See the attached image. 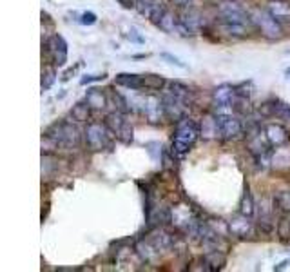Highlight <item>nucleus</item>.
Returning <instances> with one entry per match:
<instances>
[{"label":"nucleus","instance_id":"0eeeda50","mask_svg":"<svg viewBox=\"0 0 290 272\" xmlns=\"http://www.w3.org/2000/svg\"><path fill=\"white\" fill-rule=\"evenodd\" d=\"M214 105H216V113H232L236 100H238V93H236V85H229L223 84L219 87L214 89L213 93Z\"/></svg>","mask_w":290,"mask_h":272},{"label":"nucleus","instance_id":"bb28decb","mask_svg":"<svg viewBox=\"0 0 290 272\" xmlns=\"http://www.w3.org/2000/svg\"><path fill=\"white\" fill-rule=\"evenodd\" d=\"M274 116L283 122H290V104L277 98L274 104Z\"/></svg>","mask_w":290,"mask_h":272},{"label":"nucleus","instance_id":"a211bd4d","mask_svg":"<svg viewBox=\"0 0 290 272\" xmlns=\"http://www.w3.org/2000/svg\"><path fill=\"white\" fill-rule=\"evenodd\" d=\"M85 102L91 105V109L102 111V109H105V105H107V96H105V93L100 91L98 87H91V89H87Z\"/></svg>","mask_w":290,"mask_h":272},{"label":"nucleus","instance_id":"f8f14e48","mask_svg":"<svg viewBox=\"0 0 290 272\" xmlns=\"http://www.w3.org/2000/svg\"><path fill=\"white\" fill-rule=\"evenodd\" d=\"M143 111L147 114V118L153 124H158L160 116H165L163 114V104H161V98L158 96H147L143 100Z\"/></svg>","mask_w":290,"mask_h":272},{"label":"nucleus","instance_id":"cd10ccee","mask_svg":"<svg viewBox=\"0 0 290 272\" xmlns=\"http://www.w3.org/2000/svg\"><path fill=\"white\" fill-rule=\"evenodd\" d=\"M116 138L120 140L122 144H125V146L133 144V140H135V129H133V124H131L129 120H127V124L122 127V131L118 133V136H116Z\"/></svg>","mask_w":290,"mask_h":272},{"label":"nucleus","instance_id":"72a5a7b5","mask_svg":"<svg viewBox=\"0 0 290 272\" xmlns=\"http://www.w3.org/2000/svg\"><path fill=\"white\" fill-rule=\"evenodd\" d=\"M82 65H84V62H78L77 65H75V67H69V69H67V71L64 73V76H62V80H64V82H67V80H69V78H71V76L75 75V73H77L78 67H82Z\"/></svg>","mask_w":290,"mask_h":272},{"label":"nucleus","instance_id":"dca6fc26","mask_svg":"<svg viewBox=\"0 0 290 272\" xmlns=\"http://www.w3.org/2000/svg\"><path fill=\"white\" fill-rule=\"evenodd\" d=\"M180 19H181V22L187 25V27L193 33H198V31H201V29L205 27L203 17H201L198 11H194V9H187V11H183L180 15Z\"/></svg>","mask_w":290,"mask_h":272},{"label":"nucleus","instance_id":"c85d7f7f","mask_svg":"<svg viewBox=\"0 0 290 272\" xmlns=\"http://www.w3.org/2000/svg\"><path fill=\"white\" fill-rule=\"evenodd\" d=\"M160 0H136V4H135V9L140 15H151V11H153V7L158 4Z\"/></svg>","mask_w":290,"mask_h":272},{"label":"nucleus","instance_id":"4468645a","mask_svg":"<svg viewBox=\"0 0 290 272\" xmlns=\"http://www.w3.org/2000/svg\"><path fill=\"white\" fill-rule=\"evenodd\" d=\"M115 84L116 85H122L125 89H131V91L143 89L142 75H136V73H120V75L115 76Z\"/></svg>","mask_w":290,"mask_h":272},{"label":"nucleus","instance_id":"f3484780","mask_svg":"<svg viewBox=\"0 0 290 272\" xmlns=\"http://www.w3.org/2000/svg\"><path fill=\"white\" fill-rule=\"evenodd\" d=\"M125 124H127V116H125V113L118 111V109L105 116V126L109 127V131L113 133V136H118V133L122 131V127L125 126Z\"/></svg>","mask_w":290,"mask_h":272},{"label":"nucleus","instance_id":"2f4dec72","mask_svg":"<svg viewBox=\"0 0 290 272\" xmlns=\"http://www.w3.org/2000/svg\"><path fill=\"white\" fill-rule=\"evenodd\" d=\"M105 73L103 75H85L82 80H80V84L82 85H87V84H93V82H100V80H105Z\"/></svg>","mask_w":290,"mask_h":272},{"label":"nucleus","instance_id":"423d86ee","mask_svg":"<svg viewBox=\"0 0 290 272\" xmlns=\"http://www.w3.org/2000/svg\"><path fill=\"white\" fill-rule=\"evenodd\" d=\"M216 124H218V136L221 140H236L243 133V122L232 113H216Z\"/></svg>","mask_w":290,"mask_h":272},{"label":"nucleus","instance_id":"20e7f679","mask_svg":"<svg viewBox=\"0 0 290 272\" xmlns=\"http://www.w3.org/2000/svg\"><path fill=\"white\" fill-rule=\"evenodd\" d=\"M85 144L91 151H103V149H111L113 147V140H111V131L105 124L100 122H93L85 127Z\"/></svg>","mask_w":290,"mask_h":272},{"label":"nucleus","instance_id":"c756f323","mask_svg":"<svg viewBox=\"0 0 290 272\" xmlns=\"http://www.w3.org/2000/svg\"><path fill=\"white\" fill-rule=\"evenodd\" d=\"M78 22L82 25H95L98 22V17L97 13L93 11H84L82 15H80V19H78Z\"/></svg>","mask_w":290,"mask_h":272},{"label":"nucleus","instance_id":"a878e982","mask_svg":"<svg viewBox=\"0 0 290 272\" xmlns=\"http://www.w3.org/2000/svg\"><path fill=\"white\" fill-rule=\"evenodd\" d=\"M57 82V69L53 65H47L44 71H42V91H47V89L53 87V84Z\"/></svg>","mask_w":290,"mask_h":272},{"label":"nucleus","instance_id":"473e14b6","mask_svg":"<svg viewBox=\"0 0 290 272\" xmlns=\"http://www.w3.org/2000/svg\"><path fill=\"white\" fill-rule=\"evenodd\" d=\"M127 38H129L131 42H136V44H143V42H145V38L140 37V35H138V31H136L135 27H133V29H131V31H129V35H127Z\"/></svg>","mask_w":290,"mask_h":272},{"label":"nucleus","instance_id":"f704fd0d","mask_svg":"<svg viewBox=\"0 0 290 272\" xmlns=\"http://www.w3.org/2000/svg\"><path fill=\"white\" fill-rule=\"evenodd\" d=\"M171 2H173L174 6H178V7H187L189 4L193 2V0H171Z\"/></svg>","mask_w":290,"mask_h":272},{"label":"nucleus","instance_id":"1a4fd4ad","mask_svg":"<svg viewBox=\"0 0 290 272\" xmlns=\"http://www.w3.org/2000/svg\"><path fill=\"white\" fill-rule=\"evenodd\" d=\"M161 104H163V114H165V118L174 122V124H178L180 120H183L189 107H191L185 102H181L180 98L173 96L171 93H163V95H161Z\"/></svg>","mask_w":290,"mask_h":272},{"label":"nucleus","instance_id":"4c0bfd02","mask_svg":"<svg viewBox=\"0 0 290 272\" xmlns=\"http://www.w3.org/2000/svg\"><path fill=\"white\" fill-rule=\"evenodd\" d=\"M285 75H287V76L290 78V67H287V69H285Z\"/></svg>","mask_w":290,"mask_h":272},{"label":"nucleus","instance_id":"4be33fe9","mask_svg":"<svg viewBox=\"0 0 290 272\" xmlns=\"http://www.w3.org/2000/svg\"><path fill=\"white\" fill-rule=\"evenodd\" d=\"M71 118L75 122H87L91 118V105L87 102H78L71 109Z\"/></svg>","mask_w":290,"mask_h":272},{"label":"nucleus","instance_id":"c9c22d12","mask_svg":"<svg viewBox=\"0 0 290 272\" xmlns=\"http://www.w3.org/2000/svg\"><path fill=\"white\" fill-rule=\"evenodd\" d=\"M118 2H120L125 9H131V7H135V4H136V0H118Z\"/></svg>","mask_w":290,"mask_h":272},{"label":"nucleus","instance_id":"7ed1b4c3","mask_svg":"<svg viewBox=\"0 0 290 272\" xmlns=\"http://www.w3.org/2000/svg\"><path fill=\"white\" fill-rule=\"evenodd\" d=\"M252 22L258 25L259 33L269 40H281L285 37V29L281 22L269 13V9H258L252 15Z\"/></svg>","mask_w":290,"mask_h":272},{"label":"nucleus","instance_id":"5701e85b","mask_svg":"<svg viewBox=\"0 0 290 272\" xmlns=\"http://www.w3.org/2000/svg\"><path fill=\"white\" fill-rule=\"evenodd\" d=\"M274 205L276 210L281 214H290V190H281L274 196Z\"/></svg>","mask_w":290,"mask_h":272},{"label":"nucleus","instance_id":"f257e3e1","mask_svg":"<svg viewBox=\"0 0 290 272\" xmlns=\"http://www.w3.org/2000/svg\"><path fill=\"white\" fill-rule=\"evenodd\" d=\"M201 136V126L193 118H183L176 124V131H174L173 138V152L176 156H185L194 144L198 142Z\"/></svg>","mask_w":290,"mask_h":272},{"label":"nucleus","instance_id":"2eb2a0df","mask_svg":"<svg viewBox=\"0 0 290 272\" xmlns=\"http://www.w3.org/2000/svg\"><path fill=\"white\" fill-rule=\"evenodd\" d=\"M167 93H171L173 96H176V98H180L181 102H185L187 105H191L193 104V91H191V87L189 85H185V84L178 82V80H173V82L167 84Z\"/></svg>","mask_w":290,"mask_h":272},{"label":"nucleus","instance_id":"39448f33","mask_svg":"<svg viewBox=\"0 0 290 272\" xmlns=\"http://www.w3.org/2000/svg\"><path fill=\"white\" fill-rule=\"evenodd\" d=\"M218 15L219 20H225V22H234V24H243V25H251L252 17L247 13V9L243 6H239L238 2L234 0H223L218 4Z\"/></svg>","mask_w":290,"mask_h":272},{"label":"nucleus","instance_id":"9b49d317","mask_svg":"<svg viewBox=\"0 0 290 272\" xmlns=\"http://www.w3.org/2000/svg\"><path fill=\"white\" fill-rule=\"evenodd\" d=\"M218 31L227 38H245L249 37V25L243 24H234V22H225L219 20L218 22Z\"/></svg>","mask_w":290,"mask_h":272},{"label":"nucleus","instance_id":"ddd939ff","mask_svg":"<svg viewBox=\"0 0 290 272\" xmlns=\"http://www.w3.org/2000/svg\"><path fill=\"white\" fill-rule=\"evenodd\" d=\"M229 225H231V232L234 236H238V238H249V236H252V232H254L252 222L249 216L239 214L238 218H234Z\"/></svg>","mask_w":290,"mask_h":272},{"label":"nucleus","instance_id":"e433bc0d","mask_svg":"<svg viewBox=\"0 0 290 272\" xmlns=\"http://www.w3.org/2000/svg\"><path fill=\"white\" fill-rule=\"evenodd\" d=\"M289 263H290V260H283L281 263H279V265L274 267V271H283V269H287V267H289Z\"/></svg>","mask_w":290,"mask_h":272},{"label":"nucleus","instance_id":"9d476101","mask_svg":"<svg viewBox=\"0 0 290 272\" xmlns=\"http://www.w3.org/2000/svg\"><path fill=\"white\" fill-rule=\"evenodd\" d=\"M263 131H265L267 140H269V144H271L272 147L285 146L290 138L287 127H283L281 124H267V126L263 127Z\"/></svg>","mask_w":290,"mask_h":272},{"label":"nucleus","instance_id":"aec40b11","mask_svg":"<svg viewBox=\"0 0 290 272\" xmlns=\"http://www.w3.org/2000/svg\"><path fill=\"white\" fill-rule=\"evenodd\" d=\"M239 214L249 216V218L256 214V202H254V196H252L249 185H245L243 196H241V202H239Z\"/></svg>","mask_w":290,"mask_h":272},{"label":"nucleus","instance_id":"f03ea898","mask_svg":"<svg viewBox=\"0 0 290 272\" xmlns=\"http://www.w3.org/2000/svg\"><path fill=\"white\" fill-rule=\"evenodd\" d=\"M45 136L51 138L58 147H77L80 144V131L77 126L69 122H57L51 127H47Z\"/></svg>","mask_w":290,"mask_h":272},{"label":"nucleus","instance_id":"393cba45","mask_svg":"<svg viewBox=\"0 0 290 272\" xmlns=\"http://www.w3.org/2000/svg\"><path fill=\"white\" fill-rule=\"evenodd\" d=\"M207 261H209V265L213 271L216 269H223L227 263V258H225V252H221V251H209L207 252Z\"/></svg>","mask_w":290,"mask_h":272},{"label":"nucleus","instance_id":"6e6552de","mask_svg":"<svg viewBox=\"0 0 290 272\" xmlns=\"http://www.w3.org/2000/svg\"><path fill=\"white\" fill-rule=\"evenodd\" d=\"M45 53L51 58V63L57 67H64L67 63V42L62 35H51L45 40Z\"/></svg>","mask_w":290,"mask_h":272},{"label":"nucleus","instance_id":"b1692460","mask_svg":"<svg viewBox=\"0 0 290 272\" xmlns=\"http://www.w3.org/2000/svg\"><path fill=\"white\" fill-rule=\"evenodd\" d=\"M201 136H205V138H214V136H218L216 114H214V116H207L205 120L201 122Z\"/></svg>","mask_w":290,"mask_h":272},{"label":"nucleus","instance_id":"412c9836","mask_svg":"<svg viewBox=\"0 0 290 272\" xmlns=\"http://www.w3.org/2000/svg\"><path fill=\"white\" fill-rule=\"evenodd\" d=\"M142 78H143V89H151V91H161L169 84L163 76L153 75V73L142 75Z\"/></svg>","mask_w":290,"mask_h":272},{"label":"nucleus","instance_id":"7c9ffc66","mask_svg":"<svg viewBox=\"0 0 290 272\" xmlns=\"http://www.w3.org/2000/svg\"><path fill=\"white\" fill-rule=\"evenodd\" d=\"M161 58L167 60L169 63H173V65H176V67H180V69H187V63H183L180 58L171 55V53H161Z\"/></svg>","mask_w":290,"mask_h":272},{"label":"nucleus","instance_id":"6ab92c4d","mask_svg":"<svg viewBox=\"0 0 290 272\" xmlns=\"http://www.w3.org/2000/svg\"><path fill=\"white\" fill-rule=\"evenodd\" d=\"M269 13H272L279 22L285 19H290V2L289 0H271L267 6Z\"/></svg>","mask_w":290,"mask_h":272}]
</instances>
